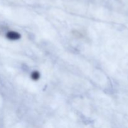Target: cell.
<instances>
[{"instance_id": "cell-2", "label": "cell", "mask_w": 128, "mask_h": 128, "mask_svg": "<svg viewBox=\"0 0 128 128\" xmlns=\"http://www.w3.org/2000/svg\"><path fill=\"white\" fill-rule=\"evenodd\" d=\"M31 78L34 81H37L40 78V73L38 71H37L32 72V74H31Z\"/></svg>"}, {"instance_id": "cell-1", "label": "cell", "mask_w": 128, "mask_h": 128, "mask_svg": "<svg viewBox=\"0 0 128 128\" xmlns=\"http://www.w3.org/2000/svg\"><path fill=\"white\" fill-rule=\"evenodd\" d=\"M6 38L8 39L14 41V40L19 39L21 38V36H20V33H18L11 31H9L8 33H7Z\"/></svg>"}]
</instances>
